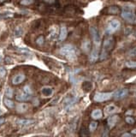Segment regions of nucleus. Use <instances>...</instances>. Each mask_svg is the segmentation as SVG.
I'll use <instances>...</instances> for the list:
<instances>
[{"instance_id":"1","label":"nucleus","mask_w":136,"mask_h":137,"mask_svg":"<svg viewBox=\"0 0 136 137\" xmlns=\"http://www.w3.org/2000/svg\"><path fill=\"white\" fill-rule=\"evenodd\" d=\"M122 16L129 23H136V15L133 11V6L132 7H123L122 10Z\"/></svg>"},{"instance_id":"2","label":"nucleus","mask_w":136,"mask_h":137,"mask_svg":"<svg viewBox=\"0 0 136 137\" xmlns=\"http://www.w3.org/2000/svg\"><path fill=\"white\" fill-rule=\"evenodd\" d=\"M114 39L111 36H109V37L105 38V40L104 41V45H103V51H102L101 56H100V59H104L108 55L109 51H111V49L113 48L114 46Z\"/></svg>"},{"instance_id":"3","label":"nucleus","mask_w":136,"mask_h":137,"mask_svg":"<svg viewBox=\"0 0 136 137\" xmlns=\"http://www.w3.org/2000/svg\"><path fill=\"white\" fill-rule=\"evenodd\" d=\"M60 54L64 56L69 59H74L76 56V51L74 45H65L60 49Z\"/></svg>"},{"instance_id":"4","label":"nucleus","mask_w":136,"mask_h":137,"mask_svg":"<svg viewBox=\"0 0 136 137\" xmlns=\"http://www.w3.org/2000/svg\"><path fill=\"white\" fill-rule=\"evenodd\" d=\"M120 26H121L120 21L118 20H116V19H113V20H111L110 22H109L107 28H106V31H107L108 33H115L116 31L118 30Z\"/></svg>"},{"instance_id":"5","label":"nucleus","mask_w":136,"mask_h":137,"mask_svg":"<svg viewBox=\"0 0 136 137\" xmlns=\"http://www.w3.org/2000/svg\"><path fill=\"white\" fill-rule=\"evenodd\" d=\"M113 96V93H97L94 95L93 99L97 102H103L110 99Z\"/></svg>"},{"instance_id":"6","label":"nucleus","mask_w":136,"mask_h":137,"mask_svg":"<svg viewBox=\"0 0 136 137\" xmlns=\"http://www.w3.org/2000/svg\"><path fill=\"white\" fill-rule=\"evenodd\" d=\"M90 33H91L92 38H93V43L95 44V45L97 46L100 45V43H101L100 34H99L98 30L97 29L96 27H91V28H90Z\"/></svg>"},{"instance_id":"7","label":"nucleus","mask_w":136,"mask_h":137,"mask_svg":"<svg viewBox=\"0 0 136 137\" xmlns=\"http://www.w3.org/2000/svg\"><path fill=\"white\" fill-rule=\"evenodd\" d=\"M128 94V90L127 88H122V89H119L117 91H116L115 93H113V97L115 98L116 99H121L125 98Z\"/></svg>"},{"instance_id":"8","label":"nucleus","mask_w":136,"mask_h":137,"mask_svg":"<svg viewBox=\"0 0 136 137\" xmlns=\"http://www.w3.org/2000/svg\"><path fill=\"white\" fill-rule=\"evenodd\" d=\"M16 100L20 102H26V101H28L29 99H31V96L28 94H26L24 92H18L16 94Z\"/></svg>"},{"instance_id":"9","label":"nucleus","mask_w":136,"mask_h":137,"mask_svg":"<svg viewBox=\"0 0 136 137\" xmlns=\"http://www.w3.org/2000/svg\"><path fill=\"white\" fill-rule=\"evenodd\" d=\"M25 80V75L22 73H19V74L16 75L12 78V84L14 85H19Z\"/></svg>"},{"instance_id":"10","label":"nucleus","mask_w":136,"mask_h":137,"mask_svg":"<svg viewBox=\"0 0 136 137\" xmlns=\"http://www.w3.org/2000/svg\"><path fill=\"white\" fill-rule=\"evenodd\" d=\"M34 123H35V120H33V119H19L16 121V123L21 126L31 125V124H33Z\"/></svg>"},{"instance_id":"11","label":"nucleus","mask_w":136,"mask_h":137,"mask_svg":"<svg viewBox=\"0 0 136 137\" xmlns=\"http://www.w3.org/2000/svg\"><path fill=\"white\" fill-rule=\"evenodd\" d=\"M29 108V106L26 103H21V104H18L16 106V111L19 112V113H23V112L27 111Z\"/></svg>"},{"instance_id":"12","label":"nucleus","mask_w":136,"mask_h":137,"mask_svg":"<svg viewBox=\"0 0 136 137\" xmlns=\"http://www.w3.org/2000/svg\"><path fill=\"white\" fill-rule=\"evenodd\" d=\"M41 94L44 97H51L53 94V89L50 87H44L41 89Z\"/></svg>"},{"instance_id":"13","label":"nucleus","mask_w":136,"mask_h":137,"mask_svg":"<svg viewBox=\"0 0 136 137\" xmlns=\"http://www.w3.org/2000/svg\"><path fill=\"white\" fill-rule=\"evenodd\" d=\"M99 57V51H98V48H95L93 49V51H92L91 54H90V61H91L92 63L95 62V61L98 60V58Z\"/></svg>"},{"instance_id":"14","label":"nucleus","mask_w":136,"mask_h":137,"mask_svg":"<svg viewBox=\"0 0 136 137\" xmlns=\"http://www.w3.org/2000/svg\"><path fill=\"white\" fill-rule=\"evenodd\" d=\"M68 35V30L67 28L65 26H62L61 28H60V33H59V40L60 41H64L65 39H66Z\"/></svg>"},{"instance_id":"15","label":"nucleus","mask_w":136,"mask_h":137,"mask_svg":"<svg viewBox=\"0 0 136 137\" xmlns=\"http://www.w3.org/2000/svg\"><path fill=\"white\" fill-rule=\"evenodd\" d=\"M118 121V116H112L110 117L107 120V123L109 125V128H113L116 125Z\"/></svg>"},{"instance_id":"16","label":"nucleus","mask_w":136,"mask_h":137,"mask_svg":"<svg viewBox=\"0 0 136 137\" xmlns=\"http://www.w3.org/2000/svg\"><path fill=\"white\" fill-rule=\"evenodd\" d=\"M116 110H117L116 106H113V105H110V106H108L104 108V113H105L106 115H110V114L115 113V112L116 111Z\"/></svg>"},{"instance_id":"17","label":"nucleus","mask_w":136,"mask_h":137,"mask_svg":"<svg viewBox=\"0 0 136 137\" xmlns=\"http://www.w3.org/2000/svg\"><path fill=\"white\" fill-rule=\"evenodd\" d=\"M81 48H82V50H83L84 52L88 53L90 51V50H91V42H90V40H85L84 42L82 43Z\"/></svg>"},{"instance_id":"18","label":"nucleus","mask_w":136,"mask_h":137,"mask_svg":"<svg viewBox=\"0 0 136 137\" xmlns=\"http://www.w3.org/2000/svg\"><path fill=\"white\" fill-rule=\"evenodd\" d=\"M102 116H103V113H102V111L99 109L94 110V111L92 112V117H93V119H99L101 118Z\"/></svg>"},{"instance_id":"19","label":"nucleus","mask_w":136,"mask_h":137,"mask_svg":"<svg viewBox=\"0 0 136 137\" xmlns=\"http://www.w3.org/2000/svg\"><path fill=\"white\" fill-rule=\"evenodd\" d=\"M82 88L84 89V91L89 92L90 90L93 88V84L90 82H83V84H82Z\"/></svg>"},{"instance_id":"20","label":"nucleus","mask_w":136,"mask_h":137,"mask_svg":"<svg viewBox=\"0 0 136 137\" xmlns=\"http://www.w3.org/2000/svg\"><path fill=\"white\" fill-rule=\"evenodd\" d=\"M80 137H90V132L86 128H81L80 130Z\"/></svg>"},{"instance_id":"21","label":"nucleus","mask_w":136,"mask_h":137,"mask_svg":"<svg viewBox=\"0 0 136 137\" xmlns=\"http://www.w3.org/2000/svg\"><path fill=\"white\" fill-rule=\"evenodd\" d=\"M14 34H15V36H16V37H21V36L23 34V28H21V26L16 27V29H15Z\"/></svg>"},{"instance_id":"22","label":"nucleus","mask_w":136,"mask_h":137,"mask_svg":"<svg viewBox=\"0 0 136 137\" xmlns=\"http://www.w3.org/2000/svg\"><path fill=\"white\" fill-rule=\"evenodd\" d=\"M4 105L8 107V108H13V107L15 106L14 102L12 101L10 99H9V98H4Z\"/></svg>"},{"instance_id":"23","label":"nucleus","mask_w":136,"mask_h":137,"mask_svg":"<svg viewBox=\"0 0 136 137\" xmlns=\"http://www.w3.org/2000/svg\"><path fill=\"white\" fill-rule=\"evenodd\" d=\"M75 100H76V99H75L74 97L73 98H66V99H64V105L66 106H70V105L74 104V103L75 102Z\"/></svg>"},{"instance_id":"24","label":"nucleus","mask_w":136,"mask_h":137,"mask_svg":"<svg viewBox=\"0 0 136 137\" xmlns=\"http://www.w3.org/2000/svg\"><path fill=\"white\" fill-rule=\"evenodd\" d=\"M98 122H96V121L91 122V123H90V125H89V130L91 131V132L95 131L96 129H97V127H98Z\"/></svg>"},{"instance_id":"25","label":"nucleus","mask_w":136,"mask_h":137,"mask_svg":"<svg viewBox=\"0 0 136 137\" xmlns=\"http://www.w3.org/2000/svg\"><path fill=\"white\" fill-rule=\"evenodd\" d=\"M23 92L25 93L26 94H28V95H32L33 94V91H32V88H31L30 87H29L28 85H26L25 87H23Z\"/></svg>"},{"instance_id":"26","label":"nucleus","mask_w":136,"mask_h":137,"mask_svg":"<svg viewBox=\"0 0 136 137\" xmlns=\"http://www.w3.org/2000/svg\"><path fill=\"white\" fill-rule=\"evenodd\" d=\"M5 95L7 98L10 99V98L13 97V90L10 87H7L6 90H5Z\"/></svg>"},{"instance_id":"27","label":"nucleus","mask_w":136,"mask_h":137,"mask_svg":"<svg viewBox=\"0 0 136 137\" xmlns=\"http://www.w3.org/2000/svg\"><path fill=\"white\" fill-rule=\"evenodd\" d=\"M126 66L130 68H136V62L135 61H128L126 63Z\"/></svg>"},{"instance_id":"28","label":"nucleus","mask_w":136,"mask_h":137,"mask_svg":"<svg viewBox=\"0 0 136 137\" xmlns=\"http://www.w3.org/2000/svg\"><path fill=\"white\" fill-rule=\"evenodd\" d=\"M33 3V0H21V4L23 5H29V4H32Z\"/></svg>"},{"instance_id":"29","label":"nucleus","mask_w":136,"mask_h":137,"mask_svg":"<svg viewBox=\"0 0 136 137\" xmlns=\"http://www.w3.org/2000/svg\"><path fill=\"white\" fill-rule=\"evenodd\" d=\"M6 70L4 67H0V78H3L5 76Z\"/></svg>"},{"instance_id":"30","label":"nucleus","mask_w":136,"mask_h":137,"mask_svg":"<svg viewBox=\"0 0 136 137\" xmlns=\"http://www.w3.org/2000/svg\"><path fill=\"white\" fill-rule=\"evenodd\" d=\"M125 121L127 122L128 124H133V123H134V119H133V117H127L125 118Z\"/></svg>"},{"instance_id":"31","label":"nucleus","mask_w":136,"mask_h":137,"mask_svg":"<svg viewBox=\"0 0 136 137\" xmlns=\"http://www.w3.org/2000/svg\"><path fill=\"white\" fill-rule=\"evenodd\" d=\"M128 55L131 56V57H133V56H136V47L133 48L128 51Z\"/></svg>"},{"instance_id":"32","label":"nucleus","mask_w":136,"mask_h":137,"mask_svg":"<svg viewBox=\"0 0 136 137\" xmlns=\"http://www.w3.org/2000/svg\"><path fill=\"white\" fill-rule=\"evenodd\" d=\"M36 43L38 44V45H42L44 43V37L43 36H40L37 40H36Z\"/></svg>"},{"instance_id":"33","label":"nucleus","mask_w":136,"mask_h":137,"mask_svg":"<svg viewBox=\"0 0 136 137\" xmlns=\"http://www.w3.org/2000/svg\"><path fill=\"white\" fill-rule=\"evenodd\" d=\"M102 137H109V129H105L104 131V134H103V136Z\"/></svg>"},{"instance_id":"34","label":"nucleus","mask_w":136,"mask_h":137,"mask_svg":"<svg viewBox=\"0 0 136 137\" xmlns=\"http://www.w3.org/2000/svg\"><path fill=\"white\" fill-rule=\"evenodd\" d=\"M122 137H132V135H131V134L129 133H124L122 135Z\"/></svg>"},{"instance_id":"35","label":"nucleus","mask_w":136,"mask_h":137,"mask_svg":"<svg viewBox=\"0 0 136 137\" xmlns=\"http://www.w3.org/2000/svg\"><path fill=\"white\" fill-rule=\"evenodd\" d=\"M4 118H0V124H2V123H4Z\"/></svg>"},{"instance_id":"36","label":"nucleus","mask_w":136,"mask_h":137,"mask_svg":"<svg viewBox=\"0 0 136 137\" xmlns=\"http://www.w3.org/2000/svg\"><path fill=\"white\" fill-rule=\"evenodd\" d=\"M132 133H133V134H136V129H133V130H132Z\"/></svg>"},{"instance_id":"37","label":"nucleus","mask_w":136,"mask_h":137,"mask_svg":"<svg viewBox=\"0 0 136 137\" xmlns=\"http://www.w3.org/2000/svg\"><path fill=\"white\" fill-rule=\"evenodd\" d=\"M3 1H4V0H0V2H3Z\"/></svg>"},{"instance_id":"38","label":"nucleus","mask_w":136,"mask_h":137,"mask_svg":"<svg viewBox=\"0 0 136 137\" xmlns=\"http://www.w3.org/2000/svg\"><path fill=\"white\" fill-rule=\"evenodd\" d=\"M2 114V111H0V115H1Z\"/></svg>"}]
</instances>
